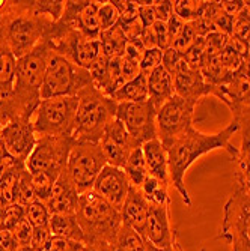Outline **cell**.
Segmentation results:
<instances>
[{
  "label": "cell",
  "instance_id": "cell-54",
  "mask_svg": "<svg viewBox=\"0 0 250 251\" xmlns=\"http://www.w3.org/2000/svg\"><path fill=\"white\" fill-rule=\"evenodd\" d=\"M166 26H167V36H169V44H170V47H172V44L173 41L176 39V36L181 33V30H183V27L186 26V23L181 20L179 17H176L175 14L170 17V20L166 23Z\"/></svg>",
  "mask_w": 250,
  "mask_h": 251
},
{
  "label": "cell",
  "instance_id": "cell-31",
  "mask_svg": "<svg viewBox=\"0 0 250 251\" xmlns=\"http://www.w3.org/2000/svg\"><path fill=\"white\" fill-rule=\"evenodd\" d=\"M169 187L170 185L163 184L162 180L148 176L139 190L151 204H170Z\"/></svg>",
  "mask_w": 250,
  "mask_h": 251
},
{
  "label": "cell",
  "instance_id": "cell-56",
  "mask_svg": "<svg viewBox=\"0 0 250 251\" xmlns=\"http://www.w3.org/2000/svg\"><path fill=\"white\" fill-rule=\"evenodd\" d=\"M20 164H25V163H20V161H17L15 158H12L11 155H8V156H5L2 161H0V180H2L11 170H14L17 166H20Z\"/></svg>",
  "mask_w": 250,
  "mask_h": 251
},
{
  "label": "cell",
  "instance_id": "cell-43",
  "mask_svg": "<svg viewBox=\"0 0 250 251\" xmlns=\"http://www.w3.org/2000/svg\"><path fill=\"white\" fill-rule=\"evenodd\" d=\"M196 33H194V29L192 27L190 23H186V26L183 27V30H181V33L176 36V39L173 41L172 47L181 53H186L192 45L193 42L196 41Z\"/></svg>",
  "mask_w": 250,
  "mask_h": 251
},
{
  "label": "cell",
  "instance_id": "cell-36",
  "mask_svg": "<svg viewBox=\"0 0 250 251\" xmlns=\"http://www.w3.org/2000/svg\"><path fill=\"white\" fill-rule=\"evenodd\" d=\"M26 164H20L14 170H11L2 180H0V199L3 200L5 204H12L15 203V191L18 185V179L21 175V170L25 169Z\"/></svg>",
  "mask_w": 250,
  "mask_h": 251
},
{
  "label": "cell",
  "instance_id": "cell-25",
  "mask_svg": "<svg viewBox=\"0 0 250 251\" xmlns=\"http://www.w3.org/2000/svg\"><path fill=\"white\" fill-rule=\"evenodd\" d=\"M49 227L55 238H62L68 241L80 242L84 245V235L77 221L76 214H57L52 215Z\"/></svg>",
  "mask_w": 250,
  "mask_h": 251
},
{
  "label": "cell",
  "instance_id": "cell-6",
  "mask_svg": "<svg viewBox=\"0 0 250 251\" xmlns=\"http://www.w3.org/2000/svg\"><path fill=\"white\" fill-rule=\"evenodd\" d=\"M77 105V97H55L49 100H41L32 118V125L36 137L73 135Z\"/></svg>",
  "mask_w": 250,
  "mask_h": 251
},
{
  "label": "cell",
  "instance_id": "cell-58",
  "mask_svg": "<svg viewBox=\"0 0 250 251\" xmlns=\"http://www.w3.org/2000/svg\"><path fill=\"white\" fill-rule=\"evenodd\" d=\"M176 239H178V238H176ZM173 242H175V241H173ZM145 251H175V247H173V244H172L170 248H158V247L152 245L151 242L145 241Z\"/></svg>",
  "mask_w": 250,
  "mask_h": 251
},
{
  "label": "cell",
  "instance_id": "cell-20",
  "mask_svg": "<svg viewBox=\"0 0 250 251\" xmlns=\"http://www.w3.org/2000/svg\"><path fill=\"white\" fill-rule=\"evenodd\" d=\"M122 223L130 226L139 235L145 236L148 217H149V201L140 193L139 188H130V193L121 208Z\"/></svg>",
  "mask_w": 250,
  "mask_h": 251
},
{
  "label": "cell",
  "instance_id": "cell-60",
  "mask_svg": "<svg viewBox=\"0 0 250 251\" xmlns=\"http://www.w3.org/2000/svg\"><path fill=\"white\" fill-rule=\"evenodd\" d=\"M2 128V126H0ZM9 153L6 152V149H5V145H3V142H2V139H0V161H2V159L5 158V156H8Z\"/></svg>",
  "mask_w": 250,
  "mask_h": 251
},
{
  "label": "cell",
  "instance_id": "cell-38",
  "mask_svg": "<svg viewBox=\"0 0 250 251\" xmlns=\"http://www.w3.org/2000/svg\"><path fill=\"white\" fill-rule=\"evenodd\" d=\"M183 54H184V60L190 68L202 71L203 63H205V38H196L192 47Z\"/></svg>",
  "mask_w": 250,
  "mask_h": 251
},
{
  "label": "cell",
  "instance_id": "cell-13",
  "mask_svg": "<svg viewBox=\"0 0 250 251\" xmlns=\"http://www.w3.org/2000/svg\"><path fill=\"white\" fill-rule=\"evenodd\" d=\"M0 139H2L6 152L15 158L17 161H28L29 155L32 153L36 134L33 131L32 119L29 118H12L2 128H0Z\"/></svg>",
  "mask_w": 250,
  "mask_h": 251
},
{
  "label": "cell",
  "instance_id": "cell-57",
  "mask_svg": "<svg viewBox=\"0 0 250 251\" xmlns=\"http://www.w3.org/2000/svg\"><path fill=\"white\" fill-rule=\"evenodd\" d=\"M222 9L224 14L237 17L240 14V11L244 8V0H235V2H220Z\"/></svg>",
  "mask_w": 250,
  "mask_h": 251
},
{
  "label": "cell",
  "instance_id": "cell-15",
  "mask_svg": "<svg viewBox=\"0 0 250 251\" xmlns=\"http://www.w3.org/2000/svg\"><path fill=\"white\" fill-rule=\"evenodd\" d=\"M101 146L107 159V164L124 169L128 161L130 153L136 148H140L142 145L138 140H134L125 129L124 124L115 118L107 125L104 131Z\"/></svg>",
  "mask_w": 250,
  "mask_h": 251
},
{
  "label": "cell",
  "instance_id": "cell-3",
  "mask_svg": "<svg viewBox=\"0 0 250 251\" xmlns=\"http://www.w3.org/2000/svg\"><path fill=\"white\" fill-rule=\"evenodd\" d=\"M76 217L84 235V245L109 248L122 226L121 212L94 190L80 194Z\"/></svg>",
  "mask_w": 250,
  "mask_h": 251
},
{
  "label": "cell",
  "instance_id": "cell-45",
  "mask_svg": "<svg viewBox=\"0 0 250 251\" xmlns=\"http://www.w3.org/2000/svg\"><path fill=\"white\" fill-rule=\"evenodd\" d=\"M11 232H12L18 247H28V245H30V238H32L33 227L26 221V218L23 220V221H20Z\"/></svg>",
  "mask_w": 250,
  "mask_h": 251
},
{
  "label": "cell",
  "instance_id": "cell-41",
  "mask_svg": "<svg viewBox=\"0 0 250 251\" xmlns=\"http://www.w3.org/2000/svg\"><path fill=\"white\" fill-rule=\"evenodd\" d=\"M53 233L50 230L49 224L47 226H39V227H33L32 232V238H30V247L33 248V251H44L49 247V244L53 239Z\"/></svg>",
  "mask_w": 250,
  "mask_h": 251
},
{
  "label": "cell",
  "instance_id": "cell-14",
  "mask_svg": "<svg viewBox=\"0 0 250 251\" xmlns=\"http://www.w3.org/2000/svg\"><path fill=\"white\" fill-rule=\"evenodd\" d=\"M98 0H66L62 18L63 25L79 30L86 38L98 39L101 29L98 23Z\"/></svg>",
  "mask_w": 250,
  "mask_h": 251
},
{
  "label": "cell",
  "instance_id": "cell-34",
  "mask_svg": "<svg viewBox=\"0 0 250 251\" xmlns=\"http://www.w3.org/2000/svg\"><path fill=\"white\" fill-rule=\"evenodd\" d=\"M205 8V2L202 0H175L173 12L184 23H192L197 20Z\"/></svg>",
  "mask_w": 250,
  "mask_h": 251
},
{
  "label": "cell",
  "instance_id": "cell-11",
  "mask_svg": "<svg viewBox=\"0 0 250 251\" xmlns=\"http://www.w3.org/2000/svg\"><path fill=\"white\" fill-rule=\"evenodd\" d=\"M211 95L229 107L234 122L240 125V129L250 128V77L241 66L224 84L213 87Z\"/></svg>",
  "mask_w": 250,
  "mask_h": 251
},
{
  "label": "cell",
  "instance_id": "cell-51",
  "mask_svg": "<svg viewBox=\"0 0 250 251\" xmlns=\"http://www.w3.org/2000/svg\"><path fill=\"white\" fill-rule=\"evenodd\" d=\"M231 36L235 38L237 41L243 42L244 45H249L250 44V21H244V20L235 18L234 30H232Z\"/></svg>",
  "mask_w": 250,
  "mask_h": 251
},
{
  "label": "cell",
  "instance_id": "cell-42",
  "mask_svg": "<svg viewBox=\"0 0 250 251\" xmlns=\"http://www.w3.org/2000/svg\"><path fill=\"white\" fill-rule=\"evenodd\" d=\"M163 62V51L158 50V49H149V50H145L143 56H142V60H140V73L148 75L151 74L155 68H158Z\"/></svg>",
  "mask_w": 250,
  "mask_h": 251
},
{
  "label": "cell",
  "instance_id": "cell-32",
  "mask_svg": "<svg viewBox=\"0 0 250 251\" xmlns=\"http://www.w3.org/2000/svg\"><path fill=\"white\" fill-rule=\"evenodd\" d=\"M33 201H36V196H35V190H33L32 173L25 166V169L21 170L20 179H18V185H17V191H15V203L26 208Z\"/></svg>",
  "mask_w": 250,
  "mask_h": 251
},
{
  "label": "cell",
  "instance_id": "cell-30",
  "mask_svg": "<svg viewBox=\"0 0 250 251\" xmlns=\"http://www.w3.org/2000/svg\"><path fill=\"white\" fill-rule=\"evenodd\" d=\"M140 39L146 50L158 49L165 51L170 47L169 36H167V26H166V23H162V21H155L151 27L143 29Z\"/></svg>",
  "mask_w": 250,
  "mask_h": 251
},
{
  "label": "cell",
  "instance_id": "cell-44",
  "mask_svg": "<svg viewBox=\"0 0 250 251\" xmlns=\"http://www.w3.org/2000/svg\"><path fill=\"white\" fill-rule=\"evenodd\" d=\"M111 3L115 5L119 14V21L118 23H130L138 18V2H125V0H111Z\"/></svg>",
  "mask_w": 250,
  "mask_h": 251
},
{
  "label": "cell",
  "instance_id": "cell-39",
  "mask_svg": "<svg viewBox=\"0 0 250 251\" xmlns=\"http://www.w3.org/2000/svg\"><path fill=\"white\" fill-rule=\"evenodd\" d=\"M119 21V14L118 9L115 8V5L111 3V0H107V2H100L98 6V23H100V29L107 30L113 26H116Z\"/></svg>",
  "mask_w": 250,
  "mask_h": 251
},
{
  "label": "cell",
  "instance_id": "cell-24",
  "mask_svg": "<svg viewBox=\"0 0 250 251\" xmlns=\"http://www.w3.org/2000/svg\"><path fill=\"white\" fill-rule=\"evenodd\" d=\"M241 131V143L237 148L235 153L231 156L235 163L234 179L237 188L250 196V128Z\"/></svg>",
  "mask_w": 250,
  "mask_h": 251
},
{
  "label": "cell",
  "instance_id": "cell-19",
  "mask_svg": "<svg viewBox=\"0 0 250 251\" xmlns=\"http://www.w3.org/2000/svg\"><path fill=\"white\" fill-rule=\"evenodd\" d=\"M79 191L74 185L71 176L68 175L66 169L60 173L57 180L55 182L53 190L45 201L52 215L57 214H76L79 204Z\"/></svg>",
  "mask_w": 250,
  "mask_h": 251
},
{
  "label": "cell",
  "instance_id": "cell-53",
  "mask_svg": "<svg viewBox=\"0 0 250 251\" xmlns=\"http://www.w3.org/2000/svg\"><path fill=\"white\" fill-rule=\"evenodd\" d=\"M121 73H122V80L124 84L131 81L133 78H136L140 74V66L134 62H130L124 57H121Z\"/></svg>",
  "mask_w": 250,
  "mask_h": 251
},
{
  "label": "cell",
  "instance_id": "cell-2",
  "mask_svg": "<svg viewBox=\"0 0 250 251\" xmlns=\"http://www.w3.org/2000/svg\"><path fill=\"white\" fill-rule=\"evenodd\" d=\"M0 14L8 45L17 59L29 54L55 25L35 15L30 11V2H5Z\"/></svg>",
  "mask_w": 250,
  "mask_h": 251
},
{
  "label": "cell",
  "instance_id": "cell-40",
  "mask_svg": "<svg viewBox=\"0 0 250 251\" xmlns=\"http://www.w3.org/2000/svg\"><path fill=\"white\" fill-rule=\"evenodd\" d=\"M26 218V208L18 203H12L6 206L2 217V229L0 230H12L14 227Z\"/></svg>",
  "mask_w": 250,
  "mask_h": 251
},
{
  "label": "cell",
  "instance_id": "cell-46",
  "mask_svg": "<svg viewBox=\"0 0 250 251\" xmlns=\"http://www.w3.org/2000/svg\"><path fill=\"white\" fill-rule=\"evenodd\" d=\"M145 45L142 42V39H134V41H127V47H125V51H124V59L130 60V62H134L140 65V60H142V56L145 53Z\"/></svg>",
  "mask_w": 250,
  "mask_h": 251
},
{
  "label": "cell",
  "instance_id": "cell-23",
  "mask_svg": "<svg viewBox=\"0 0 250 251\" xmlns=\"http://www.w3.org/2000/svg\"><path fill=\"white\" fill-rule=\"evenodd\" d=\"M146 77H148V97H149L148 100L158 111V108L175 95L173 78L163 65L155 68Z\"/></svg>",
  "mask_w": 250,
  "mask_h": 251
},
{
  "label": "cell",
  "instance_id": "cell-28",
  "mask_svg": "<svg viewBox=\"0 0 250 251\" xmlns=\"http://www.w3.org/2000/svg\"><path fill=\"white\" fill-rule=\"evenodd\" d=\"M109 251H145V239L130 226L122 223L115 241L109 247Z\"/></svg>",
  "mask_w": 250,
  "mask_h": 251
},
{
  "label": "cell",
  "instance_id": "cell-29",
  "mask_svg": "<svg viewBox=\"0 0 250 251\" xmlns=\"http://www.w3.org/2000/svg\"><path fill=\"white\" fill-rule=\"evenodd\" d=\"M124 172H125L128 180H130V185L134 187V188H140V185L143 184L145 179L148 177L142 146L136 148L130 153L128 161H127V164L124 167Z\"/></svg>",
  "mask_w": 250,
  "mask_h": 251
},
{
  "label": "cell",
  "instance_id": "cell-49",
  "mask_svg": "<svg viewBox=\"0 0 250 251\" xmlns=\"http://www.w3.org/2000/svg\"><path fill=\"white\" fill-rule=\"evenodd\" d=\"M152 6H154L157 21L167 23L170 20V17L175 14L173 12V2H170V0H160V2H154Z\"/></svg>",
  "mask_w": 250,
  "mask_h": 251
},
{
  "label": "cell",
  "instance_id": "cell-10",
  "mask_svg": "<svg viewBox=\"0 0 250 251\" xmlns=\"http://www.w3.org/2000/svg\"><path fill=\"white\" fill-rule=\"evenodd\" d=\"M196 104L173 95L157 111L158 140L167 151L178 139L193 128Z\"/></svg>",
  "mask_w": 250,
  "mask_h": 251
},
{
  "label": "cell",
  "instance_id": "cell-55",
  "mask_svg": "<svg viewBox=\"0 0 250 251\" xmlns=\"http://www.w3.org/2000/svg\"><path fill=\"white\" fill-rule=\"evenodd\" d=\"M18 244L11 230H0V251H15Z\"/></svg>",
  "mask_w": 250,
  "mask_h": 251
},
{
  "label": "cell",
  "instance_id": "cell-48",
  "mask_svg": "<svg viewBox=\"0 0 250 251\" xmlns=\"http://www.w3.org/2000/svg\"><path fill=\"white\" fill-rule=\"evenodd\" d=\"M83 247L84 245L80 242L68 241V239H62V238H53L52 242L49 244V247L44 251H82Z\"/></svg>",
  "mask_w": 250,
  "mask_h": 251
},
{
  "label": "cell",
  "instance_id": "cell-47",
  "mask_svg": "<svg viewBox=\"0 0 250 251\" xmlns=\"http://www.w3.org/2000/svg\"><path fill=\"white\" fill-rule=\"evenodd\" d=\"M154 2H138V17L142 23L143 29H148L151 27L154 23L157 21L155 20V12H154V6H152Z\"/></svg>",
  "mask_w": 250,
  "mask_h": 251
},
{
  "label": "cell",
  "instance_id": "cell-61",
  "mask_svg": "<svg viewBox=\"0 0 250 251\" xmlns=\"http://www.w3.org/2000/svg\"><path fill=\"white\" fill-rule=\"evenodd\" d=\"M6 206H8V204H5L3 200L0 199V229H2V217H3V212H5Z\"/></svg>",
  "mask_w": 250,
  "mask_h": 251
},
{
  "label": "cell",
  "instance_id": "cell-17",
  "mask_svg": "<svg viewBox=\"0 0 250 251\" xmlns=\"http://www.w3.org/2000/svg\"><path fill=\"white\" fill-rule=\"evenodd\" d=\"M130 188L131 185L124 169L107 164L97 177L92 190L121 212L122 204L130 193Z\"/></svg>",
  "mask_w": 250,
  "mask_h": 251
},
{
  "label": "cell",
  "instance_id": "cell-26",
  "mask_svg": "<svg viewBox=\"0 0 250 251\" xmlns=\"http://www.w3.org/2000/svg\"><path fill=\"white\" fill-rule=\"evenodd\" d=\"M116 102H143L148 101V77L145 74H139L131 81L125 83L121 89H118L111 97Z\"/></svg>",
  "mask_w": 250,
  "mask_h": 251
},
{
  "label": "cell",
  "instance_id": "cell-1",
  "mask_svg": "<svg viewBox=\"0 0 250 251\" xmlns=\"http://www.w3.org/2000/svg\"><path fill=\"white\" fill-rule=\"evenodd\" d=\"M238 131L240 125L235 124L234 121L224 129L216 134L200 132L193 126L166 151L169 159L170 185H173V188L181 196V200H183L187 208L192 206V197L186 187V172L197 158L216 149H224L229 153V156H232L237 148L231 145V139Z\"/></svg>",
  "mask_w": 250,
  "mask_h": 251
},
{
  "label": "cell",
  "instance_id": "cell-33",
  "mask_svg": "<svg viewBox=\"0 0 250 251\" xmlns=\"http://www.w3.org/2000/svg\"><path fill=\"white\" fill-rule=\"evenodd\" d=\"M65 8V2H57V0H36L30 2V11L42 18H47L53 23H57L62 18Z\"/></svg>",
  "mask_w": 250,
  "mask_h": 251
},
{
  "label": "cell",
  "instance_id": "cell-5",
  "mask_svg": "<svg viewBox=\"0 0 250 251\" xmlns=\"http://www.w3.org/2000/svg\"><path fill=\"white\" fill-rule=\"evenodd\" d=\"M92 84L90 74L84 68L74 65L66 57L53 53L45 68L41 100L55 97H77L79 92Z\"/></svg>",
  "mask_w": 250,
  "mask_h": 251
},
{
  "label": "cell",
  "instance_id": "cell-27",
  "mask_svg": "<svg viewBox=\"0 0 250 251\" xmlns=\"http://www.w3.org/2000/svg\"><path fill=\"white\" fill-rule=\"evenodd\" d=\"M100 44H101V53L106 57L109 59L122 57L127 47V38L121 26L116 25L100 33Z\"/></svg>",
  "mask_w": 250,
  "mask_h": 251
},
{
  "label": "cell",
  "instance_id": "cell-18",
  "mask_svg": "<svg viewBox=\"0 0 250 251\" xmlns=\"http://www.w3.org/2000/svg\"><path fill=\"white\" fill-rule=\"evenodd\" d=\"M170 204H151L149 203V217L143 239L151 242L158 248H170L178 233L170 226L169 217Z\"/></svg>",
  "mask_w": 250,
  "mask_h": 251
},
{
  "label": "cell",
  "instance_id": "cell-50",
  "mask_svg": "<svg viewBox=\"0 0 250 251\" xmlns=\"http://www.w3.org/2000/svg\"><path fill=\"white\" fill-rule=\"evenodd\" d=\"M234 23H235V17L222 12L214 20V30L219 32V33H222V35L231 36L232 35V30H234Z\"/></svg>",
  "mask_w": 250,
  "mask_h": 251
},
{
  "label": "cell",
  "instance_id": "cell-62",
  "mask_svg": "<svg viewBox=\"0 0 250 251\" xmlns=\"http://www.w3.org/2000/svg\"><path fill=\"white\" fill-rule=\"evenodd\" d=\"M173 247H175V251H183V248H181V245H179L178 239H175V242H173ZM200 251H207V250H205V248H202Z\"/></svg>",
  "mask_w": 250,
  "mask_h": 251
},
{
  "label": "cell",
  "instance_id": "cell-9",
  "mask_svg": "<svg viewBox=\"0 0 250 251\" xmlns=\"http://www.w3.org/2000/svg\"><path fill=\"white\" fill-rule=\"evenodd\" d=\"M107 166V159L100 143L77 142L70 152L66 172L71 176L79 194L94 188L97 177Z\"/></svg>",
  "mask_w": 250,
  "mask_h": 251
},
{
  "label": "cell",
  "instance_id": "cell-52",
  "mask_svg": "<svg viewBox=\"0 0 250 251\" xmlns=\"http://www.w3.org/2000/svg\"><path fill=\"white\" fill-rule=\"evenodd\" d=\"M184 59V54L181 53V51H178V50H175L173 47H169L167 50H165L163 51V62H162V65L166 68V70L169 71V74L172 75V73H173V70L176 68V65Z\"/></svg>",
  "mask_w": 250,
  "mask_h": 251
},
{
  "label": "cell",
  "instance_id": "cell-8",
  "mask_svg": "<svg viewBox=\"0 0 250 251\" xmlns=\"http://www.w3.org/2000/svg\"><path fill=\"white\" fill-rule=\"evenodd\" d=\"M73 135H39L36 137V143L29 155L26 167L33 173H47L52 177L57 179L60 173L66 169L68 156L76 145Z\"/></svg>",
  "mask_w": 250,
  "mask_h": 251
},
{
  "label": "cell",
  "instance_id": "cell-35",
  "mask_svg": "<svg viewBox=\"0 0 250 251\" xmlns=\"http://www.w3.org/2000/svg\"><path fill=\"white\" fill-rule=\"evenodd\" d=\"M87 71L90 74L92 84L106 95L107 94V86H109V57H106L101 53L98 56V59L92 65H90V68Z\"/></svg>",
  "mask_w": 250,
  "mask_h": 251
},
{
  "label": "cell",
  "instance_id": "cell-37",
  "mask_svg": "<svg viewBox=\"0 0 250 251\" xmlns=\"http://www.w3.org/2000/svg\"><path fill=\"white\" fill-rule=\"evenodd\" d=\"M50 211L47 208V204L44 201H33L29 206H26V221L32 227H39V226H47L50 221Z\"/></svg>",
  "mask_w": 250,
  "mask_h": 251
},
{
  "label": "cell",
  "instance_id": "cell-4",
  "mask_svg": "<svg viewBox=\"0 0 250 251\" xmlns=\"http://www.w3.org/2000/svg\"><path fill=\"white\" fill-rule=\"evenodd\" d=\"M79 105L73 137L76 142L100 143L107 125L116 118L118 102L104 95L94 84L77 94Z\"/></svg>",
  "mask_w": 250,
  "mask_h": 251
},
{
  "label": "cell",
  "instance_id": "cell-12",
  "mask_svg": "<svg viewBox=\"0 0 250 251\" xmlns=\"http://www.w3.org/2000/svg\"><path fill=\"white\" fill-rule=\"evenodd\" d=\"M116 119H119L128 134L140 145L158 139L157 110L152 102H118Z\"/></svg>",
  "mask_w": 250,
  "mask_h": 251
},
{
  "label": "cell",
  "instance_id": "cell-22",
  "mask_svg": "<svg viewBox=\"0 0 250 251\" xmlns=\"http://www.w3.org/2000/svg\"><path fill=\"white\" fill-rule=\"evenodd\" d=\"M145 166L148 176H152L163 184L170 185V175H169V159L167 152L163 148L162 142L158 139H154L151 142H146L142 145Z\"/></svg>",
  "mask_w": 250,
  "mask_h": 251
},
{
  "label": "cell",
  "instance_id": "cell-21",
  "mask_svg": "<svg viewBox=\"0 0 250 251\" xmlns=\"http://www.w3.org/2000/svg\"><path fill=\"white\" fill-rule=\"evenodd\" d=\"M3 0H0V11L3 6ZM15 66H17V57L11 51L5 29H3V21L2 14H0V105H2L12 94V86H14V77H15Z\"/></svg>",
  "mask_w": 250,
  "mask_h": 251
},
{
  "label": "cell",
  "instance_id": "cell-7",
  "mask_svg": "<svg viewBox=\"0 0 250 251\" xmlns=\"http://www.w3.org/2000/svg\"><path fill=\"white\" fill-rule=\"evenodd\" d=\"M219 238L232 251H250V196L238 188L223 206Z\"/></svg>",
  "mask_w": 250,
  "mask_h": 251
},
{
  "label": "cell",
  "instance_id": "cell-59",
  "mask_svg": "<svg viewBox=\"0 0 250 251\" xmlns=\"http://www.w3.org/2000/svg\"><path fill=\"white\" fill-rule=\"evenodd\" d=\"M82 251H109V248H101V247H94V245H84Z\"/></svg>",
  "mask_w": 250,
  "mask_h": 251
},
{
  "label": "cell",
  "instance_id": "cell-16",
  "mask_svg": "<svg viewBox=\"0 0 250 251\" xmlns=\"http://www.w3.org/2000/svg\"><path fill=\"white\" fill-rule=\"evenodd\" d=\"M172 78L175 95L192 104L197 105L202 97L211 95V86L205 81L202 73L190 68L184 59L176 65L172 73Z\"/></svg>",
  "mask_w": 250,
  "mask_h": 251
}]
</instances>
